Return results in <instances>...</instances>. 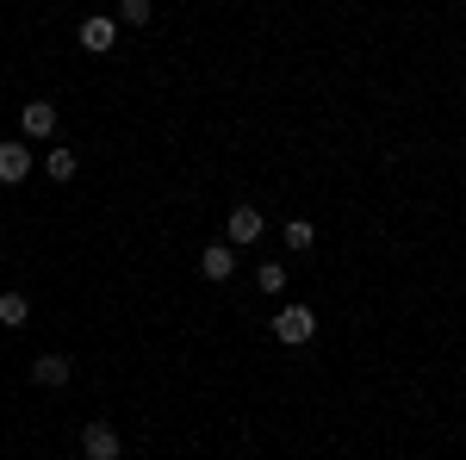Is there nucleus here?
Here are the masks:
<instances>
[{
    "mask_svg": "<svg viewBox=\"0 0 466 460\" xmlns=\"http://www.w3.org/2000/svg\"><path fill=\"white\" fill-rule=\"evenodd\" d=\"M19 131L25 138H56V107L50 100H32V107L19 112Z\"/></svg>",
    "mask_w": 466,
    "mask_h": 460,
    "instance_id": "nucleus-7",
    "label": "nucleus"
},
{
    "mask_svg": "<svg viewBox=\"0 0 466 460\" xmlns=\"http://www.w3.org/2000/svg\"><path fill=\"white\" fill-rule=\"evenodd\" d=\"M32 318V299L25 292H0V323H25Z\"/></svg>",
    "mask_w": 466,
    "mask_h": 460,
    "instance_id": "nucleus-10",
    "label": "nucleus"
},
{
    "mask_svg": "<svg viewBox=\"0 0 466 460\" xmlns=\"http://www.w3.org/2000/svg\"><path fill=\"white\" fill-rule=\"evenodd\" d=\"M280 237H287V249H292V255H305V249L318 243V224H311V218H292V224L280 230Z\"/></svg>",
    "mask_w": 466,
    "mask_h": 460,
    "instance_id": "nucleus-9",
    "label": "nucleus"
},
{
    "mask_svg": "<svg viewBox=\"0 0 466 460\" xmlns=\"http://www.w3.org/2000/svg\"><path fill=\"white\" fill-rule=\"evenodd\" d=\"M56 180H75V149H50V162H44Z\"/></svg>",
    "mask_w": 466,
    "mask_h": 460,
    "instance_id": "nucleus-12",
    "label": "nucleus"
},
{
    "mask_svg": "<svg viewBox=\"0 0 466 460\" xmlns=\"http://www.w3.org/2000/svg\"><path fill=\"white\" fill-rule=\"evenodd\" d=\"M255 281H261L268 299H280V292H287V268H280V261H261V274H255Z\"/></svg>",
    "mask_w": 466,
    "mask_h": 460,
    "instance_id": "nucleus-11",
    "label": "nucleus"
},
{
    "mask_svg": "<svg viewBox=\"0 0 466 460\" xmlns=\"http://www.w3.org/2000/svg\"><path fill=\"white\" fill-rule=\"evenodd\" d=\"M118 19L125 26H149V0H118Z\"/></svg>",
    "mask_w": 466,
    "mask_h": 460,
    "instance_id": "nucleus-13",
    "label": "nucleus"
},
{
    "mask_svg": "<svg viewBox=\"0 0 466 460\" xmlns=\"http://www.w3.org/2000/svg\"><path fill=\"white\" fill-rule=\"evenodd\" d=\"M69 373H75L69 354H37V361H32V380H37V386H69Z\"/></svg>",
    "mask_w": 466,
    "mask_h": 460,
    "instance_id": "nucleus-8",
    "label": "nucleus"
},
{
    "mask_svg": "<svg viewBox=\"0 0 466 460\" xmlns=\"http://www.w3.org/2000/svg\"><path fill=\"white\" fill-rule=\"evenodd\" d=\"M199 274H206V281H230V274H237V243H212L199 255Z\"/></svg>",
    "mask_w": 466,
    "mask_h": 460,
    "instance_id": "nucleus-6",
    "label": "nucleus"
},
{
    "mask_svg": "<svg viewBox=\"0 0 466 460\" xmlns=\"http://www.w3.org/2000/svg\"><path fill=\"white\" fill-rule=\"evenodd\" d=\"M274 336H280L287 349H305V342L318 336V312H311V305H280V312H274Z\"/></svg>",
    "mask_w": 466,
    "mask_h": 460,
    "instance_id": "nucleus-1",
    "label": "nucleus"
},
{
    "mask_svg": "<svg viewBox=\"0 0 466 460\" xmlns=\"http://www.w3.org/2000/svg\"><path fill=\"white\" fill-rule=\"evenodd\" d=\"M25 175H32V149H25L19 138H13V143H0V180H6V187H19Z\"/></svg>",
    "mask_w": 466,
    "mask_h": 460,
    "instance_id": "nucleus-5",
    "label": "nucleus"
},
{
    "mask_svg": "<svg viewBox=\"0 0 466 460\" xmlns=\"http://www.w3.org/2000/svg\"><path fill=\"white\" fill-rule=\"evenodd\" d=\"M261 230H268V224H261V212H255V206H237V212H230V224H224V237H230L237 249L261 243Z\"/></svg>",
    "mask_w": 466,
    "mask_h": 460,
    "instance_id": "nucleus-3",
    "label": "nucleus"
},
{
    "mask_svg": "<svg viewBox=\"0 0 466 460\" xmlns=\"http://www.w3.org/2000/svg\"><path fill=\"white\" fill-rule=\"evenodd\" d=\"M81 455L87 460H118V429L112 424H87L81 429Z\"/></svg>",
    "mask_w": 466,
    "mask_h": 460,
    "instance_id": "nucleus-4",
    "label": "nucleus"
},
{
    "mask_svg": "<svg viewBox=\"0 0 466 460\" xmlns=\"http://www.w3.org/2000/svg\"><path fill=\"white\" fill-rule=\"evenodd\" d=\"M112 44H118V19H106V13H94V19H81V50H94V56H106Z\"/></svg>",
    "mask_w": 466,
    "mask_h": 460,
    "instance_id": "nucleus-2",
    "label": "nucleus"
}]
</instances>
